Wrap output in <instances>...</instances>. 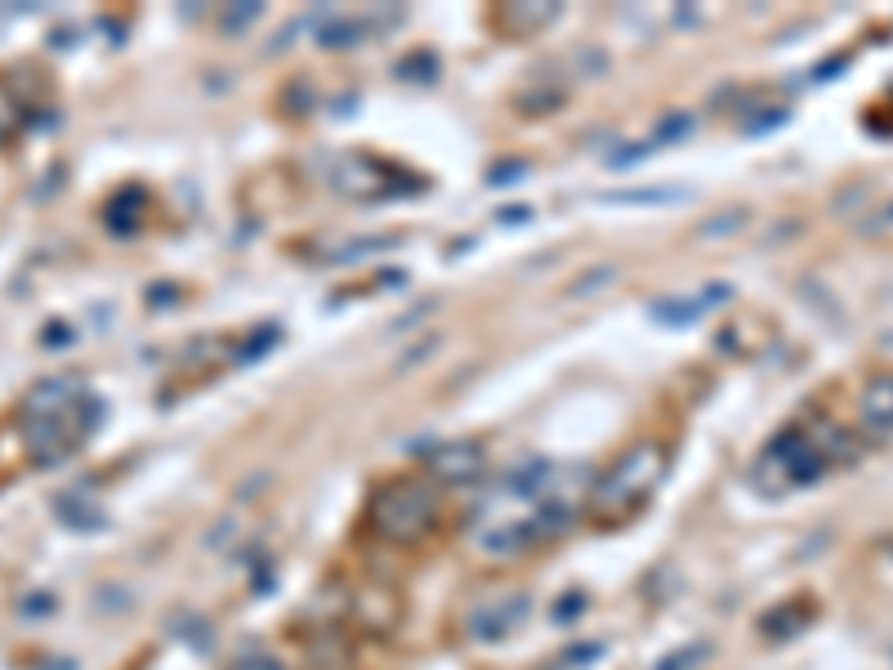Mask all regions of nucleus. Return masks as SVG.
Instances as JSON below:
<instances>
[{
  "label": "nucleus",
  "instance_id": "obj_1",
  "mask_svg": "<svg viewBox=\"0 0 893 670\" xmlns=\"http://www.w3.org/2000/svg\"><path fill=\"white\" fill-rule=\"evenodd\" d=\"M23 429L32 461H59L85 434V398L67 394V385H41L23 402Z\"/></svg>",
  "mask_w": 893,
  "mask_h": 670
},
{
  "label": "nucleus",
  "instance_id": "obj_2",
  "mask_svg": "<svg viewBox=\"0 0 893 670\" xmlns=\"http://www.w3.org/2000/svg\"><path fill=\"white\" fill-rule=\"evenodd\" d=\"M661 465H666V456L652 452V447H639L630 461H621L599 483V496H594V519H599L603 528H612V523H621L626 514H635L639 505L648 501L652 487H657Z\"/></svg>",
  "mask_w": 893,
  "mask_h": 670
},
{
  "label": "nucleus",
  "instance_id": "obj_3",
  "mask_svg": "<svg viewBox=\"0 0 893 670\" xmlns=\"http://www.w3.org/2000/svg\"><path fill=\"white\" fill-rule=\"evenodd\" d=\"M434 496L425 492L420 483H402L389 487L376 505V528L389 536V541H416V536L429 532L434 523Z\"/></svg>",
  "mask_w": 893,
  "mask_h": 670
},
{
  "label": "nucleus",
  "instance_id": "obj_4",
  "mask_svg": "<svg viewBox=\"0 0 893 670\" xmlns=\"http://www.w3.org/2000/svg\"><path fill=\"white\" fill-rule=\"evenodd\" d=\"M14 126H18V108L9 103V94L0 90V139H9V134H14Z\"/></svg>",
  "mask_w": 893,
  "mask_h": 670
},
{
  "label": "nucleus",
  "instance_id": "obj_5",
  "mask_svg": "<svg viewBox=\"0 0 893 670\" xmlns=\"http://www.w3.org/2000/svg\"><path fill=\"white\" fill-rule=\"evenodd\" d=\"M233 670H282L273 662V657H246V662H237Z\"/></svg>",
  "mask_w": 893,
  "mask_h": 670
}]
</instances>
